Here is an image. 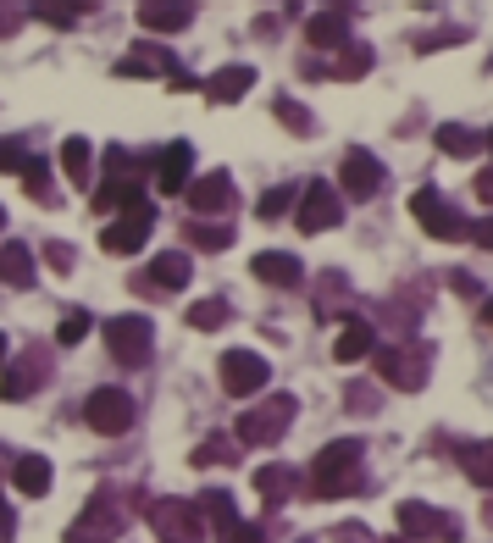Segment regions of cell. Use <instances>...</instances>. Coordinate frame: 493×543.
Returning <instances> with one entry per match:
<instances>
[{"label": "cell", "mask_w": 493, "mask_h": 543, "mask_svg": "<svg viewBox=\"0 0 493 543\" xmlns=\"http://www.w3.org/2000/svg\"><path fill=\"white\" fill-rule=\"evenodd\" d=\"M355 466H361V444H355V438H344V444H327L322 455H316V471H311L316 499L349 494V488H355Z\"/></svg>", "instance_id": "cell-1"}, {"label": "cell", "mask_w": 493, "mask_h": 543, "mask_svg": "<svg viewBox=\"0 0 493 543\" xmlns=\"http://www.w3.org/2000/svg\"><path fill=\"white\" fill-rule=\"evenodd\" d=\"M150 344H156V327H150L145 316H111L106 322V350L117 366H145Z\"/></svg>", "instance_id": "cell-2"}, {"label": "cell", "mask_w": 493, "mask_h": 543, "mask_svg": "<svg viewBox=\"0 0 493 543\" xmlns=\"http://www.w3.org/2000/svg\"><path fill=\"white\" fill-rule=\"evenodd\" d=\"M294 422V399L289 394H272L266 405H255V411L239 416V427H233V438L239 444H272V438H283Z\"/></svg>", "instance_id": "cell-3"}, {"label": "cell", "mask_w": 493, "mask_h": 543, "mask_svg": "<svg viewBox=\"0 0 493 543\" xmlns=\"http://www.w3.org/2000/svg\"><path fill=\"white\" fill-rule=\"evenodd\" d=\"M410 217L433 233V239H460V233H466V217H460L438 189H416L410 194Z\"/></svg>", "instance_id": "cell-4"}, {"label": "cell", "mask_w": 493, "mask_h": 543, "mask_svg": "<svg viewBox=\"0 0 493 543\" xmlns=\"http://www.w3.org/2000/svg\"><path fill=\"white\" fill-rule=\"evenodd\" d=\"M150 228H156V206H133L122 222H111L106 233H100V250L106 255H133V250H145V239H150Z\"/></svg>", "instance_id": "cell-5"}, {"label": "cell", "mask_w": 493, "mask_h": 543, "mask_svg": "<svg viewBox=\"0 0 493 543\" xmlns=\"http://www.w3.org/2000/svg\"><path fill=\"white\" fill-rule=\"evenodd\" d=\"M89 427H95L100 438H122L133 427V399L122 394V388H100V394H89Z\"/></svg>", "instance_id": "cell-6"}, {"label": "cell", "mask_w": 493, "mask_h": 543, "mask_svg": "<svg viewBox=\"0 0 493 543\" xmlns=\"http://www.w3.org/2000/svg\"><path fill=\"white\" fill-rule=\"evenodd\" d=\"M266 377H272V366H266L255 350H228V355H222V388H228L233 399L261 394V388H266Z\"/></svg>", "instance_id": "cell-7"}, {"label": "cell", "mask_w": 493, "mask_h": 543, "mask_svg": "<svg viewBox=\"0 0 493 543\" xmlns=\"http://www.w3.org/2000/svg\"><path fill=\"white\" fill-rule=\"evenodd\" d=\"M338 189L355 194V200H372V194L383 189V161L366 156V150H344V161H338Z\"/></svg>", "instance_id": "cell-8"}, {"label": "cell", "mask_w": 493, "mask_h": 543, "mask_svg": "<svg viewBox=\"0 0 493 543\" xmlns=\"http://www.w3.org/2000/svg\"><path fill=\"white\" fill-rule=\"evenodd\" d=\"M117 532H122V516L111 510L106 494H95V499H89V510H84V521H73L67 543H111Z\"/></svg>", "instance_id": "cell-9"}, {"label": "cell", "mask_w": 493, "mask_h": 543, "mask_svg": "<svg viewBox=\"0 0 493 543\" xmlns=\"http://www.w3.org/2000/svg\"><path fill=\"white\" fill-rule=\"evenodd\" d=\"M145 516L167 532V543H194V538H200V510H189L183 499H156Z\"/></svg>", "instance_id": "cell-10"}, {"label": "cell", "mask_w": 493, "mask_h": 543, "mask_svg": "<svg viewBox=\"0 0 493 543\" xmlns=\"http://www.w3.org/2000/svg\"><path fill=\"white\" fill-rule=\"evenodd\" d=\"M338 222V200H333V183H305V194H300V233H322V228H333Z\"/></svg>", "instance_id": "cell-11"}, {"label": "cell", "mask_w": 493, "mask_h": 543, "mask_svg": "<svg viewBox=\"0 0 493 543\" xmlns=\"http://www.w3.org/2000/svg\"><path fill=\"white\" fill-rule=\"evenodd\" d=\"M189 283V261L183 255H156V261L133 278V289L139 294H172V289H183Z\"/></svg>", "instance_id": "cell-12"}, {"label": "cell", "mask_w": 493, "mask_h": 543, "mask_svg": "<svg viewBox=\"0 0 493 543\" xmlns=\"http://www.w3.org/2000/svg\"><path fill=\"white\" fill-rule=\"evenodd\" d=\"M250 272H255L261 283H272V289H294V283L305 278V266L294 261V255H283V250H261V255L250 261Z\"/></svg>", "instance_id": "cell-13"}, {"label": "cell", "mask_w": 493, "mask_h": 543, "mask_svg": "<svg viewBox=\"0 0 493 543\" xmlns=\"http://www.w3.org/2000/svg\"><path fill=\"white\" fill-rule=\"evenodd\" d=\"M189 172H194V150L183 145H167L161 150V167H156V189L161 194H183V183H189Z\"/></svg>", "instance_id": "cell-14"}, {"label": "cell", "mask_w": 493, "mask_h": 543, "mask_svg": "<svg viewBox=\"0 0 493 543\" xmlns=\"http://www.w3.org/2000/svg\"><path fill=\"white\" fill-rule=\"evenodd\" d=\"M189 206L200 211V217H211V211H228L233 206V178L228 172H211V178H200L189 189Z\"/></svg>", "instance_id": "cell-15"}, {"label": "cell", "mask_w": 493, "mask_h": 543, "mask_svg": "<svg viewBox=\"0 0 493 543\" xmlns=\"http://www.w3.org/2000/svg\"><path fill=\"white\" fill-rule=\"evenodd\" d=\"M399 527H405L410 538H455V521L427 510V505H399Z\"/></svg>", "instance_id": "cell-16"}, {"label": "cell", "mask_w": 493, "mask_h": 543, "mask_svg": "<svg viewBox=\"0 0 493 543\" xmlns=\"http://www.w3.org/2000/svg\"><path fill=\"white\" fill-rule=\"evenodd\" d=\"M0 283L34 289V250H28V244H6V250H0Z\"/></svg>", "instance_id": "cell-17"}, {"label": "cell", "mask_w": 493, "mask_h": 543, "mask_svg": "<svg viewBox=\"0 0 493 543\" xmlns=\"http://www.w3.org/2000/svg\"><path fill=\"white\" fill-rule=\"evenodd\" d=\"M12 483L23 488L28 499H45V494H50V460H45V455H23V460L12 466Z\"/></svg>", "instance_id": "cell-18"}, {"label": "cell", "mask_w": 493, "mask_h": 543, "mask_svg": "<svg viewBox=\"0 0 493 543\" xmlns=\"http://www.w3.org/2000/svg\"><path fill=\"white\" fill-rule=\"evenodd\" d=\"M250 84H255V73H250V67H222L217 78H205V95L217 100V106H228V100H239Z\"/></svg>", "instance_id": "cell-19"}, {"label": "cell", "mask_w": 493, "mask_h": 543, "mask_svg": "<svg viewBox=\"0 0 493 543\" xmlns=\"http://www.w3.org/2000/svg\"><path fill=\"white\" fill-rule=\"evenodd\" d=\"M377 350V333L366 322H344V333H338V344H333V355L338 361H361V355H372Z\"/></svg>", "instance_id": "cell-20"}, {"label": "cell", "mask_w": 493, "mask_h": 543, "mask_svg": "<svg viewBox=\"0 0 493 543\" xmlns=\"http://www.w3.org/2000/svg\"><path fill=\"white\" fill-rule=\"evenodd\" d=\"M189 17H194V6H139V23L150 28V34H178V28H189Z\"/></svg>", "instance_id": "cell-21"}, {"label": "cell", "mask_w": 493, "mask_h": 543, "mask_svg": "<svg viewBox=\"0 0 493 543\" xmlns=\"http://www.w3.org/2000/svg\"><path fill=\"white\" fill-rule=\"evenodd\" d=\"M133 206H145L139 183H117V178H106V189L95 194V211H133Z\"/></svg>", "instance_id": "cell-22"}, {"label": "cell", "mask_w": 493, "mask_h": 543, "mask_svg": "<svg viewBox=\"0 0 493 543\" xmlns=\"http://www.w3.org/2000/svg\"><path fill=\"white\" fill-rule=\"evenodd\" d=\"M255 488H261V494L272 499V505H283V499L294 494V477H289L283 466H261V471H255Z\"/></svg>", "instance_id": "cell-23"}, {"label": "cell", "mask_w": 493, "mask_h": 543, "mask_svg": "<svg viewBox=\"0 0 493 543\" xmlns=\"http://www.w3.org/2000/svg\"><path fill=\"white\" fill-rule=\"evenodd\" d=\"M305 34H311V45H338V39L349 34V23H344V12H322L305 23Z\"/></svg>", "instance_id": "cell-24"}, {"label": "cell", "mask_w": 493, "mask_h": 543, "mask_svg": "<svg viewBox=\"0 0 493 543\" xmlns=\"http://www.w3.org/2000/svg\"><path fill=\"white\" fill-rule=\"evenodd\" d=\"M377 372H383L394 388H421V377H427V372H416V366H405L394 350H383V355H377Z\"/></svg>", "instance_id": "cell-25"}, {"label": "cell", "mask_w": 493, "mask_h": 543, "mask_svg": "<svg viewBox=\"0 0 493 543\" xmlns=\"http://www.w3.org/2000/svg\"><path fill=\"white\" fill-rule=\"evenodd\" d=\"M61 167H67V178L84 189L89 183V139H67V145H61Z\"/></svg>", "instance_id": "cell-26"}, {"label": "cell", "mask_w": 493, "mask_h": 543, "mask_svg": "<svg viewBox=\"0 0 493 543\" xmlns=\"http://www.w3.org/2000/svg\"><path fill=\"white\" fill-rule=\"evenodd\" d=\"M228 316H233L228 300H200V305H189V327H200V333H217Z\"/></svg>", "instance_id": "cell-27"}, {"label": "cell", "mask_w": 493, "mask_h": 543, "mask_svg": "<svg viewBox=\"0 0 493 543\" xmlns=\"http://www.w3.org/2000/svg\"><path fill=\"white\" fill-rule=\"evenodd\" d=\"M438 150H444V156H471V150H477V133L460 128V122H444V128H438Z\"/></svg>", "instance_id": "cell-28"}, {"label": "cell", "mask_w": 493, "mask_h": 543, "mask_svg": "<svg viewBox=\"0 0 493 543\" xmlns=\"http://www.w3.org/2000/svg\"><path fill=\"white\" fill-rule=\"evenodd\" d=\"M466 477L471 483H482V488H493V438L466 449Z\"/></svg>", "instance_id": "cell-29"}, {"label": "cell", "mask_w": 493, "mask_h": 543, "mask_svg": "<svg viewBox=\"0 0 493 543\" xmlns=\"http://www.w3.org/2000/svg\"><path fill=\"white\" fill-rule=\"evenodd\" d=\"M200 510H205L211 521H217L222 532H233V527H239V510H233V499H228V494H205V499H200Z\"/></svg>", "instance_id": "cell-30"}, {"label": "cell", "mask_w": 493, "mask_h": 543, "mask_svg": "<svg viewBox=\"0 0 493 543\" xmlns=\"http://www.w3.org/2000/svg\"><path fill=\"white\" fill-rule=\"evenodd\" d=\"M84 333H89V311H61V322H56V344H78Z\"/></svg>", "instance_id": "cell-31"}, {"label": "cell", "mask_w": 493, "mask_h": 543, "mask_svg": "<svg viewBox=\"0 0 493 543\" xmlns=\"http://www.w3.org/2000/svg\"><path fill=\"white\" fill-rule=\"evenodd\" d=\"M189 239L200 244V250L217 255V250H228V244H233V233L228 228H200V222H189Z\"/></svg>", "instance_id": "cell-32"}, {"label": "cell", "mask_w": 493, "mask_h": 543, "mask_svg": "<svg viewBox=\"0 0 493 543\" xmlns=\"http://www.w3.org/2000/svg\"><path fill=\"white\" fill-rule=\"evenodd\" d=\"M23 183H28V194H34V200H50V172H45V161H39V156H28Z\"/></svg>", "instance_id": "cell-33"}, {"label": "cell", "mask_w": 493, "mask_h": 543, "mask_svg": "<svg viewBox=\"0 0 493 543\" xmlns=\"http://www.w3.org/2000/svg\"><path fill=\"white\" fill-rule=\"evenodd\" d=\"M23 167H28L23 139H0V172H23Z\"/></svg>", "instance_id": "cell-34"}, {"label": "cell", "mask_w": 493, "mask_h": 543, "mask_svg": "<svg viewBox=\"0 0 493 543\" xmlns=\"http://www.w3.org/2000/svg\"><path fill=\"white\" fill-rule=\"evenodd\" d=\"M277 122H289L294 133H311V117H305V111L294 106V100H277Z\"/></svg>", "instance_id": "cell-35"}, {"label": "cell", "mask_w": 493, "mask_h": 543, "mask_svg": "<svg viewBox=\"0 0 493 543\" xmlns=\"http://www.w3.org/2000/svg\"><path fill=\"white\" fill-rule=\"evenodd\" d=\"M366 61H372V50H366V45H349V56H344V67H338V73H344V78H361Z\"/></svg>", "instance_id": "cell-36"}, {"label": "cell", "mask_w": 493, "mask_h": 543, "mask_svg": "<svg viewBox=\"0 0 493 543\" xmlns=\"http://www.w3.org/2000/svg\"><path fill=\"white\" fill-rule=\"evenodd\" d=\"M255 211H261L266 222H272V217H283V211H289V189H272V194H266V200H261Z\"/></svg>", "instance_id": "cell-37"}, {"label": "cell", "mask_w": 493, "mask_h": 543, "mask_svg": "<svg viewBox=\"0 0 493 543\" xmlns=\"http://www.w3.org/2000/svg\"><path fill=\"white\" fill-rule=\"evenodd\" d=\"M228 455H233L228 444H200V449H194V466H222Z\"/></svg>", "instance_id": "cell-38"}, {"label": "cell", "mask_w": 493, "mask_h": 543, "mask_svg": "<svg viewBox=\"0 0 493 543\" xmlns=\"http://www.w3.org/2000/svg\"><path fill=\"white\" fill-rule=\"evenodd\" d=\"M45 261L56 266V272H73V250H67V244H50V250H45Z\"/></svg>", "instance_id": "cell-39"}, {"label": "cell", "mask_w": 493, "mask_h": 543, "mask_svg": "<svg viewBox=\"0 0 493 543\" xmlns=\"http://www.w3.org/2000/svg\"><path fill=\"white\" fill-rule=\"evenodd\" d=\"M222 543H266V538H261V527H244L239 521L233 532H222Z\"/></svg>", "instance_id": "cell-40"}, {"label": "cell", "mask_w": 493, "mask_h": 543, "mask_svg": "<svg viewBox=\"0 0 493 543\" xmlns=\"http://www.w3.org/2000/svg\"><path fill=\"white\" fill-rule=\"evenodd\" d=\"M39 17H45V23H56V28H73L78 23V12H61V6H39Z\"/></svg>", "instance_id": "cell-41"}, {"label": "cell", "mask_w": 493, "mask_h": 543, "mask_svg": "<svg viewBox=\"0 0 493 543\" xmlns=\"http://www.w3.org/2000/svg\"><path fill=\"white\" fill-rule=\"evenodd\" d=\"M471 239L482 244V250H493V217H482V222H471Z\"/></svg>", "instance_id": "cell-42"}, {"label": "cell", "mask_w": 493, "mask_h": 543, "mask_svg": "<svg viewBox=\"0 0 493 543\" xmlns=\"http://www.w3.org/2000/svg\"><path fill=\"white\" fill-rule=\"evenodd\" d=\"M12 527H17V516H12V505H6V494H0V543L12 538Z\"/></svg>", "instance_id": "cell-43"}, {"label": "cell", "mask_w": 493, "mask_h": 543, "mask_svg": "<svg viewBox=\"0 0 493 543\" xmlns=\"http://www.w3.org/2000/svg\"><path fill=\"white\" fill-rule=\"evenodd\" d=\"M477 200L482 206H493V172H477Z\"/></svg>", "instance_id": "cell-44"}, {"label": "cell", "mask_w": 493, "mask_h": 543, "mask_svg": "<svg viewBox=\"0 0 493 543\" xmlns=\"http://www.w3.org/2000/svg\"><path fill=\"white\" fill-rule=\"evenodd\" d=\"M12 28H17V23H12V12H0V34H12Z\"/></svg>", "instance_id": "cell-45"}, {"label": "cell", "mask_w": 493, "mask_h": 543, "mask_svg": "<svg viewBox=\"0 0 493 543\" xmlns=\"http://www.w3.org/2000/svg\"><path fill=\"white\" fill-rule=\"evenodd\" d=\"M482 322H488V327H493V300H482Z\"/></svg>", "instance_id": "cell-46"}, {"label": "cell", "mask_w": 493, "mask_h": 543, "mask_svg": "<svg viewBox=\"0 0 493 543\" xmlns=\"http://www.w3.org/2000/svg\"><path fill=\"white\" fill-rule=\"evenodd\" d=\"M0 361H6V338H0Z\"/></svg>", "instance_id": "cell-47"}, {"label": "cell", "mask_w": 493, "mask_h": 543, "mask_svg": "<svg viewBox=\"0 0 493 543\" xmlns=\"http://www.w3.org/2000/svg\"><path fill=\"white\" fill-rule=\"evenodd\" d=\"M0 228H6V211H0Z\"/></svg>", "instance_id": "cell-48"}, {"label": "cell", "mask_w": 493, "mask_h": 543, "mask_svg": "<svg viewBox=\"0 0 493 543\" xmlns=\"http://www.w3.org/2000/svg\"><path fill=\"white\" fill-rule=\"evenodd\" d=\"M488 150H493V133H488Z\"/></svg>", "instance_id": "cell-49"}, {"label": "cell", "mask_w": 493, "mask_h": 543, "mask_svg": "<svg viewBox=\"0 0 493 543\" xmlns=\"http://www.w3.org/2000/svg\"><path fill=\"white\" fill-rule=\"evenodd\" d=\"M488 521H493V505H488Z\"/></svg>", "instance_id": "cell-50"}]
</instances>
